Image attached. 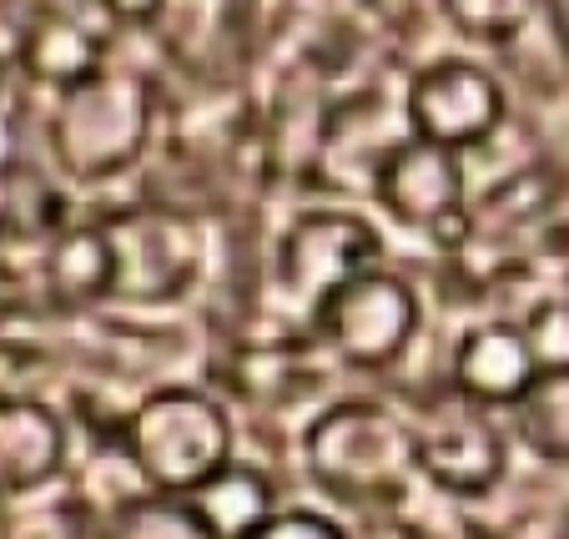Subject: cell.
<instances>
[{
    "label": "cell",
    "mask_w": 569,
    "mask_h": 539,
    "mask_svg": "<svg viewBox=\"0 0 569 539\" xmlns=\"http://www.w3.org/2000/svg\"><path fill=\"white\" fill-rule=\"evenodd\" d=\"M157 131V87L141 71L101 66L81 87L61 91L51 111V157L76 182H111L147 157Z\"/></svg>",
    "instance_id": "6da1fadb"
},
{
    "label": "cell",
    "mask_w": 569,
    "mask_h": 539,
    "mask_svg": "<svg viewBox=\"0 0 569 539\" xmlns=\"http://www.w3.org/2000/svg\"><path fill=\"white\" fill-rule=\"evenodd\" d=\"M121 449L157 499H187L232 465V419L207 389L167 383L127 413Z\"/></svg>",
    "instance_id": "7a4b0ae2"
},
{
    "label": "cell",
    "mask_w": 569,
    "mask_h": 539,
    "mask_svg": "<svg viewBox=\"0 0 569 539\" xmlns=\"http://www.w3.org/2000/svg\"><path fill=\"white\" fill-rule=\"evenodd\" d=\"M308 465L312 479L343 505H393V499H403L413 469H419L413 423L388 403L338 399L312 419Z\"/></svg>",
    "instance_id": "3957f363"
},
{
    "label": "cell",
    "mask_w": 569,
    "mask_h": 539,
    "mask_svg": "<svg viewBox=\"0 0 569 539\" xmlns=\"http://www.w3.org/2000/svg\"><path fill=\"white\" fill-rule=\"evenodd\" d=\"M111 242V298L131 302V308H161L177 302L197 278H202V232H197L192 212L182 207L141 202L127 207L107 222Z\"/></svg>",
    "instance_id": "277c9868"
},
{
    "label": "cell",
    "mask_w": 569,
    "mask_h": 539,
    "mask_svg": "<svg viewBox=\"0 0 569 539\" xmlns=\"http://www.w3.org/2000/svg\"><path fill=\"white\" fill-rule=\"evenodd\" d=\"M419 313L423 308L409 278H398L388 268H368L322 302L318 318H312V333L322 338V348L338 363L378 373V368H393L413 348Z\"/></svg>",
    "instance_id": "5b68a950"
},
{
    "label": "cell",
    "mask_w": 569,
    "mask_h": 539,
    "mask_svg": "<svg viewBox=\"0 0 569 539\" xmlns=\"http://www.w3.org/2000/svg\"><path fill=\"white\" fill-rule=\"evenodd\" d=\"M378 258H383V242H378V232L363 217L318 207V212L292 217V227L278 238L272 288H278V298L292 313L318 318L322 302L333 298L348 278L378 268Z\"/></svg>",
    "instance_id": "8992f818"
},
{
    "label": "cell",
    "mask_w": 569,
    "mask_h": 539,
    "mask_svg": "<svg viewBox=\"0 0 569 539\" xmlns=\"http://www.w3.org/2000/svg\"><path fill=\"white\" fill-rule=\"evenodd\" d=\"M373 197L393 222L429 232L449 258H459L473 242V212H469V182H463L459 151L433 147V141H398L373 182Z\"/></svg>",
    "instance_id": "52a82bcc"
},
{
    "label": "cell",
    "mask_w": 569,
    "mask_h": 539,
    "mask_svg": "<svg viewBox=\"0 0 569 539\" xmlns=\"http://www.w3.org/2000/svg\"><path fill=\"white\" fill-rule=\"evenodd\" d=\"M413 443H419V475H429L439 489L463 499L489 495L509 469V443L495 413L463 399L453 383L419 403Z\"/></svg>",
    "instance_id": "ba28073f"
},
{
    "label": "cell",
    "mask_w": 569,
    "mask_h": 539,
    "mask_svg": "<svg viewBox=\"0 0 569 539\" xmlns=\"http://www.w3.org/2000/svg\"><path fill=\"white\" fill-rule=\"evenodd\" d=\"M403 117L419 141L473 151L505 127V87L479 61H433L403 87Z\"/></svg>",
    "instance_id": "9c48e42d"
},
{
    "label": "cell",
    "mask_w": 569,
    "mask_h": 539,
    "mask_svg": "<svg viewBox=\"0 0 569 539\" xmlns=\"http://www.w3.org/2000/svg\"><path fill=\"white\" fill-rule=\"evenodd\" d=\"M535 348H529L525 328L509 323V318L469 328L449 363V383L463 399L483 403V409H515L525 399V389L535 383Z\"/></svg>",
    "instance_id": "30bf717a"
},
{
    "label": "cell",
    "mask_w": 569,
    "mask_h": 539,
    "mask_svg": "<svg viewBox=\"0 0 569 539\" xmlns=\"http://www.w3.org/2000/svg\"><path fill=\"white\" fill-rule=\"evenodd\" d=\"M151 31L187 76L227 81L242 56L248 26H242V0H167Z\"/></svg>",
    "instance_id": "8fae6325"
},
{
    "label": "cell",
    "mask_w": 569,
    "mask_h": 539,
    "mask_svg": "<svg viewBox=\"0 0 569 539\" xmlns=\"http://www.w3.org/2000/svg\"><path fill=\"white\" fill-rule=\"evenodd\" d=\"M66 465V429L41 399H0V495H26Z\"/></svg>",
    "instance_id": "7c38bea8"
},
{
    "label": "cell",
    "mask_w": 569,
    "mask_h": 539,
    "mask_svg": "<svg viewBox=\"0 0 569 539\" xmlns=\"http://www.w3.org/2000/svg\"><path fill=\"white\" fill-rule=\"evenodd\" d=\"M111 242L107 227H66L46 242V302L51 308H91L111 298Z\"/></svg>",
    "instance_id": "4fadbf2b"
},
{
    "label": "cell",
    "mask_w": 569,
    "mask_h": 539,
    "mask_svg": "<svg viewBox=\"0 0 569 539\" xmlns=\"http://www.w3.org/2000/svg\"><path fill=\"white\" fill-rule=\"evenodd\" d=\"M21 61L41 87H56V97H61V91L81 87L87 76H97L101 66H107V46H101V36H91L81 21H71V16L41 11L31 21V31H26Z\"/></svg>",
    "instance_id": "5bb4252c"
},
{
    "label": "cell",
    "mask_w": 569,
    "mask_h": 539,
    "mask_svg": "<svg viewBox=\"0 0 569 539\" xmlns=\"http://www.w3.org/2000/svg\"><path fill=\"white\" fill-rule=\"evenodd\" d=\"M272 499L278 495H272L268 475H258L248 465H227L222 475H212L182 505L207 529V539H248L272 519Z\"/></svg>",
    "instance_id": "9a60e30c"
},
{
    "label": "cell",
    "mask_w": 569,
    "mask_h": 539,
    "mask_svg": "<svg viewBox=\"0 0 569 539\" xmlns=\"http://www.w3.org/2000/svg\"><path fill=\"white\" fill-rule=\"evenodd\" d=\"M559 187H565V177L549 162H529V167H519V172H509L505 182H495L483 192V202H469L473 242H495V238H509V232L539 227L555 212Z\"/></svg>",
    "instance_id": "2e32d148"
},
{
    "label": "cell",
    "mask_w": 569,
    "mask_h": 539,
    "mask_svg": "<svg viewBox=\"0 0 569 539\" xmlns=\"http://www.w3.org/2000/svg\"><path fill=\"white\" fill-rule=\"evenodd\" d=\"M515 433L549 465H569V368H539L515 403Z\"/></svg>",
    "instance_id": "e0dca14e"
},
{
    "label": "cell",
    "mask_w": 569,
    "mask_h": 539,
    "mask_svg": "<svg viewBox=\"0 0 569 539\" xmlns=\"http://www.w3.org/2000/svg\"><path fill=\"white\" fill-rule=\"evenodd\" d=\"M443 21L459 36L483 46H509L515 36L529 31V16H535V0H439Z\"/></svg>",
    "instance_id": "ac0fdd59"
},
{
    "label": "cell",
    "mask_w": 569,
    "mask_h": 539,
    "mask_svg": "<svg viewBox=\"0 0 569 539\" xmlns=\"http://www.w3.org/2000/svg\"><path fill=\"white\" fill-rule=\"evenodd\" d=\"M519 328H525L539 368H569V282H559L555 292L529 302V313Z\"/></svg>",
    "instance_id": "d6986e66"
},
{
    "label": "cell",
    "mask_w": 569,
    "mask_h": 539,
    "mask_svg": "<svg viewBox=\"0 0 569 539\" xmlns=\"http://www.w3.org/2000/svg\"><path fill=\"white\" fill-rule=\"evenodd\" d=\"M111 539H207V529L192 519V509L177 499V505H131L117 519V535Z\"/></svg>",
    "instance_id": "ffe728a7"
},
{
    "label": "cell",
    "mask_w": 569,
    "mask_h": 539,
    "mask_svg": "<svg viewBox=\"0 0 569 539\" xmlns=\"http://www.w3.org/2000/svg\"><path fill=\"white\" fill-rule=\"evenodd\" d=\"M248 539H348V535L333 525V519L312 515V509H288V515H272L268 525Z\"/></svg>",
    "instance_id": "44dd1931"
},
{
    "label": "cell",
    "mask_w": 569,
    "mask_h": 539,
    "mask_svg": "<svg viewBox=\"0 0 569 539\" xmlns=\"http://www.w3.org/2000/svg\"><path fill=\"white\" fill-rule=\"evenodd\" d=\"M161 6H167V0H107V11L127 26H151L161 16Z\"/></svg>",
    "instance_id": "7402d4cb"
}]
</instances>
